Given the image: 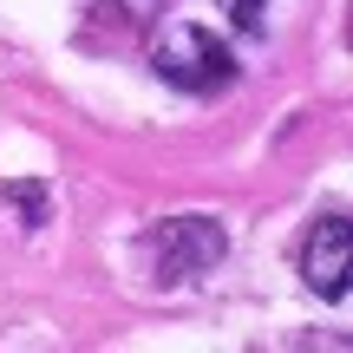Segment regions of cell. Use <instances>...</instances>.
Returning <instances> with one entry per match:
<instances>
[{"label": "cell", "instance_id": "obj_1", "mask_svg": "<svg viewBox=\"0 0 353 353\" xmlns=\"http://www.w3.org/2000/svg\"><path fill=\"white\" fill-rule=\"evenodd\" d=\"M138 255L151 262V281L183 288V281L210 275V268L229 255V236H223V223H216V216H170V223L144 229Z\"/></svg>", "mask_w": 353, "mask_h": 353}, {"label": "cell", "instance_id": "obj_2", "mask_svg": "<svg viewBox=\"0 0 353 353\" xmlns=\"http://www.w3.org/2000/svg\"><path fill=\"white\" fill-rule=\"evenodd\" d=\"M157 79L164 85H176V92H223V85H236V52L223 46V39L210 33V26H170L164 39H157Z\"/></svg>", "mask_w": 353, "mask_h": 353}, {"label": "cell", "instance_id": "obj_3", "mask_svg": "<svg viewBox=\"0 0 353 353\" xmlns=\"http://www.w3.org/2000/svg\"><path fill=\"white\" fill-rule=\"evenodd\" d=\"M301 281L321 294V301H347V288H353V229H347L341 210L321 216V223L307 229V242H301Z\"/></svg>", "mask_w": 353, "mask_h": 353}, {"label": "cell", "instance_id": "obj_4", "mask_svg": "<svg viewBox=\"0 0 353 353\" xmlns=\"http://www.w3.org/2000/svg\"><path fill=\"white\" fill-rule=\"evenodd\" d=\"M0 203L20 216V229H46V216H52V190L39 183V176H13V183L0 190Z\"/></svg>", "mask_w": 353, "mask_h": 353}, {"label": "cell", "instance_id": "obj_5", "mask_svg": "<svg viewBox=\"0 0 353 353\" xmlns=\"http://www.w3.org/2000/svg\"><path fill=\"white\" fill-rule=\"evenodd\" d=\"M262 13H268V0H229V20H236V33H262Z\"/></svg>", "mask_w": 353, "mask_h": 353}]
</instances>
